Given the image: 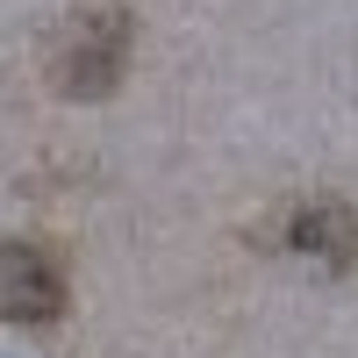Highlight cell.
<instances>
[{
  "instance_id": "cell-2",
  "label": "cell",
  "mask_w": 358,
  "mask_h": 358,
  "mask_svg": "<svg viewBox=\"0 0 358 358\" xmlns=\"http://www.w3.org/2000/svg\"><path fill=\"white\" fill-rule=\"evenodd\" d=\"M280 251L322 265V273H351L358 265V208L351 201H301V208H287Z\"/></svg>"
},
{
  "instance_id": "cell-1",
  "label": "cell",
  "mask_w": 358,
  "mask_h": 358,
  "mask_svg": "<svg viewBox=\"0 0 358 358\" xmlns=\"http://www.w3.org/2000/svg\"><path fill=\"white\" fill-rule=\"evenodd\" d=\"M129 43H136L129 8H79L50 36V86L65 101H108L129 72Z\"/></svg>"
},
{
  "instance_id": "cell-3",
  "label": "cell",
  "mask_w": 358,
  "mask_h": 358,
  "mask_svg": "<svg viewBox=\"0 0 358 358\" xmlns=\"http://www.w3.org/2000/svg\"><path fill=\"white\" fill-rule=\"evenodd\" d=\"M65 315V273L36 244H0V322H57Z\"/></svg>"
}]
</instances>
